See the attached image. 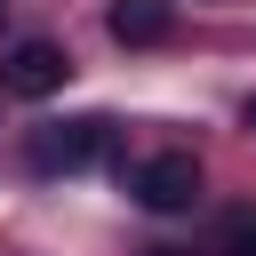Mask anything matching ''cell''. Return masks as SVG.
I'll return each mask as SVG.
<instances>
[{"instance_id": "6da1fadb", "label": "cell", "mask_w": 256, "mask_h": 256, "mask_svg": "<svg viewBox=\"0 0 256 256\" xmlns=\"http://www.w3.org/2000/svg\"><path fill=\"white\" fill-rule=\"evenodd\" d=\"M32 168L40 176H80V168H96L104 152H112V120L104 112H88V120H48V128H32Z\"/></svg>"}, {"instance_id": "7a4b0ae2", "label": "cell", "mask_w": 256, "mask_h": 256, "mask_svg": "<svg viewBox=\"0 0 256 256\" xmlns=\"http://www.w3.org/2000/svg\"><path fill=\"white\" fill-rule=\"evenodd\" d=\"M128 192H136L152 216H176V208L200 200V160H192V152H152V160L128 168Z\"/></svg>"}, {"instance_id": "3957f363", "label": "cell", "mask_w": 256, "mask_h": 256, "mask_svg": "<svg viewBox=\"0 0 256 256\" xmlns=\"http://www.w3.org/2000/svg\"><path fill=\"white\" fill-rule=\"evenodd\" d=\"M64 80H72V56H64L56 40H16V48L0 56V88H8V96H24V104L56 96Z\"/></svg>"}, {"instance_id": "277c9868", "label": "cell", "mask_w": 256, "mask_h": 256, "mask_svg": "<svg viewBox=\"0 0 256 256\" xmlns=\"http://www.w3.org/2000/svg\"><path fill=\"white\" fill-rule=\"evenodd\" d=\"M104 32H112L120 48H160V40L176 32V16H168V0H112V8H104Z\"/></svg>"}, {"instance_id": "5b68a950", "label": "cell", "mask_w": 256, "mask_h": 256, "mask_svg": "<svg viewBox=\"0 0 256 256\" xmlns=\"http://www.w3.org/2000/svg\"><path fill=\"white\" fill-rule=\"evenodd\" d=\"M224 256H256V208H232L224 216Z\"/></svg>"}, {"instance_id": "8992f818", "label": "cell", "mask_w": 256, "mask_h": 256, "mask_svg": "<svg viewBox=\"0 0 256 256\" xmlns=\"http://www.w3.org/2000/svg\"><path fill=\"white\" fill-rule=\"evenodd\" d=\"M144 256H192V248H144Z\"/></svg>"}, {"instance_id": "52a82bcc", "label": "cell", "mask_w": 256, "mask_h": 256, "mask_svg": "<svg viewBox=\"0 0 256 256\" xmlns=\"http://www.w3.org/2000/svg\"><path fill=\"white\" fill-rule=\"evenodd\" d=\"M248 128H256V96H248Z\"/></svg>"}, {"instance_id": "ba28073f", "label": "cell", "mask_w": 256, "mask_h": 256, "mask_svg": "<svg viewBox=\"0 0 256 256\" xmlns=\"http://www.w3.org/2000/svg\"><path fill=\"white\" fill-rule=\"evenodd\" d=\"M0 24H8V0H0Z\"/></svg>"}]
</instances>
